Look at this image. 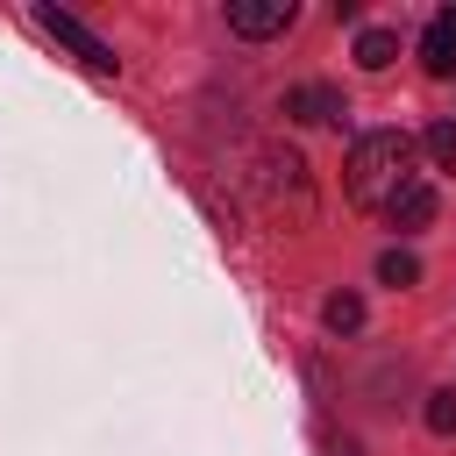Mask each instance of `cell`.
Returning a JSON list of instances; mask_svg holds the SVG:
<instances>
[{"instance_id":"cell-10","label":"cell","mask_w":456,"mask_h":456,"mask_svg":"<svg viewBox=\"0 0 456 456\" xmlns=\"http://www.w3.org/2000/svg\"><path fill=\"white\" fill-rule=\"evenodd\" d=\"M378 278H385V285H420V256H413V249H385V256H378Z\"/></svg>"},{"instance_id":"cell-7","label":"cell","mask_w":456,"mask_h":456,"mask_svg":"<svg viewBox=\"0 0 456 456\" xmlns=\"http://www.w3.org/2000/svg\"><path fill=\"white\" fill-rule=\"evenodd\" d=\"M385 221H392V228H428V221H435V185H428V178H413V185L385 207Z\"/></svg>"},{"instance_id":"cell-12","label":"cell","mask_w":456,"mask_h":456,"mask_svg":"<svg viewBox=\"0 0 456 456\" xmlns=\"http://www.w3.org/2000/svg\"><path fill=\"white\" fill-rule=\"evenodd\" d=\"M428 428L435 435H456V392H428Z\"/></svg>"},{"instance_id":"cell-8","label":"cell","mask_w":456,"mask_h":456,"mask_svg":"<svg viewBox=\"0 0 456 456\" xmlns=\"http://www.w3.org/2000/svg\"><path fill=\"white\" fill-rule=\"evenodd\" d=\"M392 57H399V36H392V28H363V36H356V64H363V71H385Z\"/></svg>"},{"instance_id":"cell-1","label":"cell","mask_w":456,"mask_h":456,"mask_svg":"<svg viewBox=\"0 0 456 456\" xmlns=\"http://www.w3.org/2000/svg\"><path fill=\"white\" fill-rule=\"evenodd\" d=\"M349 200L356 207H370V214H385L420 171H413V142L399 135V128H370V135H356L349 142Z\"/></svg>"},{"instance_id":"cell-3","label":"cell","mask_w":456,"mask_h":456,"mask_svg":"<svg viewBox=\"0 0 456 456\" xmlns=\"http://www.w3.org/2000/svg\"><path fill=\"white\" fill-rule=\"evenodd\" d=\"M256 185H264V200H271L278 214H292V221L314 214V200H306V164H299L292 150H264V157H256Z\"/></svg>"},{"instance_id":"cell-2","label":"cell","mask_w":456,"mask_h":456,"mask_svg":"<svg viewBox=\"0 0 456 456\" xmlns=\"http://www.w3.org/2000/svg\"><path fill=\"white\" fill-rule=\"evenodd\" d=\"M36 28H43L50 43H64V50H71V57H78V64H86L93 78H114V71H121L114 43H100V36H93V28L78 21V14H64V7H36Z\"/></svg>"},{"instance_id":"cell-6","label":"cell","mask_w":456,"mask_h":456,"mask_svg":"<svg viewBox=\"0 0 456 456\" xmlns=\"http://www.w3.org/2000/svg\"><path fill=\"white\" fill-rule=\"evenodd\" d=\"M420 64H428V78H449V71H456V7L428 21V36H420Z\"/></svg>"},{"instance_id":"cell-4","label":"cell","mask_w":456,"mask_h":456,"mask_svg":"<svg viewBox=\"0 0 456 456\" xmlns=\"http://www.w3.org/2000/svg\"><path fill=\"white\" fill-rule=\"evenodd\" d=\"M299 21L292 0H228V28L235 36H285Z\"/></svg>"},{"instance_id":"cell-5","label":"cell","mask_w":456,"mask_h":456,"mask_svg":"<svg viewBox=\"0 0 456 456\" xmlns=\"http://www.w3.org/2000/svg\"><path fill=\"white\" fill-rule=\"evenodd\" d=\"M349 107H342V93L335 86H292L285 93V121H306V128H328V121H342Z\"/></svg>"},{"instance_id":"cell-9","label":"cell","mask_w":456,"mask_h":456,"mask_svg":"<svg viewBox=\"0 0 456 456\" xmlns=\"http://www.w3.org/2000/svg\"><path fill=\"white\" fill-rule=\"evenodd\" d=\"M321 321H328L335 335H356V328H363V299H356V292H328V299H321Z\"/></svg>"},{"instance_id":"cell-13","label":"cell","mask_w":456,"mask_h":456,"mask_svg":"<svg viewBox=\"0 0 456 456\" xmlns=\"http://www.w3.org/2000/svg\"><path fill=\"white\" fill-rule=\"evenodd\" d=\"M328 456H356V442L349 435H328Z\"/></svg>"},{"instance_id":"cell-11","label":"cell","mask_w":456,"mask_h":456,"mask_svg":"<svg viewBox=\"0 0 456 456\" xmlns=\"http://www.w3.org/2000/svg\"><path fill=\"white\" fill-rule=\"evenodd\" d=\"M420 142H428V157H435L442 171H456V121H428Z\"/></svg>"}]
</instances>
